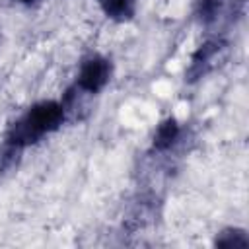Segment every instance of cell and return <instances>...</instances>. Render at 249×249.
<instances>
[{"label": "cell", "mask_w": 249, "mask_h": 249, "mask_svg": "<svg viewBox=\"0 0 249 249\" xmlns=\"http://www.w3.org/2000/svg\"><path fill=\"white\" fill-rule=\"evenodd\" d=\"M216 245L218 247H226V249H230V247H247L249 245V239H247V235H245L243 230L230 228V230H224L216 237Z\"/></svg>", "instance_id": "52a82bcc"}, {"label": "cell", "mask_w": 249, "mask_h": 249, "mask_svg": "<svg viewBox=\"0 0 249 249\" xmlns=\"http://www.w3.org/2000/svg\"><path fill=\"white\" fill-rule=\"evenodd\" d=\"M111 72H113V66L109 58L99 54L88 56L78 70L76 86L84 93H99L111 80Z\"/></svg>", "instance_id": "7a4b0ae2"}, {"label": "cell", "mask_w": 249, "mask_h": 249, "mask_svg": "<svg viewBox=\"0 0 249 249\" xmlns=\"http://www.w3.org/2000/svg\"><path fill=\"white\" fill-rule=\"evenodd\" d=\"M103 14L115 21H128L136 14L138 0H95Z\"/></svg>", "instance_id": "5b68a950"}, {"label": "cell", "mask_w": 249, "mask_h": 249, "mask_svg": "<svg viewBox=\"0 0 249 249\" xmlns=\"http://www.w3.org/2000/svg\"><path fill=\"white\" fill-rule=\"evenodd\" d=\"M220 49H222V41L220 39H210V41L202 43L198 47V51L191 58V64L187 68V82H195V80L202 78V74L208 70L210 62L220 53Z\"/></svg>", "instance_id": "3957f363"}, {"label": "cell", "mask_w": 249, "mask_h": 249, "mask_svg": "<svg viewBox=\"0 0 249 249\" xmlns=\"http://www.w3.org/2000/svg\"><path fill=\"white\" fill-rule=\"evenodd\" d=\"M19 2H25V4H31V2H35V0H19Z\"/></svg>", "instance_id": "ba28073f"}, {"label": "cell", "mask_w": 249, "mask_h": 249, "mask_svg": "<svg viewBox=\"0 0 249 249\" xmlns=\"http://www.w3.org/2000/svg\"><path fill=\"white\" fill-rule=\"evenodd\" d=\"M220 8H222V0H196L195 16L202 25H210L218 19Z\"/></svg>", "instance_id": "8992f818"}, {"label": "cell", "mask_w": 249, "mask_h": 249, "mask_svg": "<svg viewBox=\"0 0 249 249\" xmlns=\"http://www.w3.org/2000/svg\"><path fill=\"white\" fill-rule=\"evenodd\" d=\"M64 117H66V111L62 103L53 99L39 101L31 105L23 117H19L16 123L10 124L6 132V144H12L23 150L25 146L39 142L45 134L60 128V124L64 123Z\"/></svg>", "instance_id": "6da1fadb"}, {"label": "cell", "mask_w": 249, "mask_h": 249, "mask_svg": "<svg viewBox=\"0 0 249 249\" xmlns=\"http://www.w3.org/2000/svg\"><path fill=\"white\" fill-rule=\"evenodd\" d=\"M179 136H181V126H179L177 119L167 117V119H163V121L158 124V128H156V132H154V142H152V146H154V150H158V152H165V150H169V148L179 140Z\"/></svg>", "instance_id": "277c9868"}]
</instances>
